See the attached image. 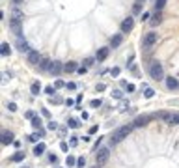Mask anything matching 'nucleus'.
Instances as JSON below:
<instances>
[{
	"label": "nucleus",
	"instance_id": "nucleus-5",
	"mask_svg": "<svg viewBox=\"0 0 179 168\" xmlns=\"http://www.w3.org/2000/svg\"><path fill=\"white\" fill-rule=\"evenodd\" d=\"M41 54L37 50H28V64H34V65H39L41 64Z\"/></svg>",
	"mask_w": 179,
	"mask_h": 168
},
{
	"label": "nucleus",
	"instance_id": "nucleus-29",
	"mask_svg": "<svg viewBox=\"0 0 179 168\" xmlns=\"http://www.w3.org/2000/svg\"><path fill=\"white\" fill-rule=\"evenodd\" d=\"M64 86H67V84H64L62 79H56L54 80V88H64Z\"/></svg>",
	"mask_w": 179,
	"mask_h": 168
},
{
	"label": "nucleus",
	"instance_id": "nucleus-13",
	"mask_svg": "<svg viewBox=\"0 0 179 168\" xmlns=\"http://www.w3.org/2000/svg\"><path fill=\"white\" fill-rule=\"evenodd\" d=\"M11 30L15 32L17 38H23V30H21V21H11Z\"/></svg>",
	"mask_w": 179,
	"mask_h": 168
},
{
	"label": "nucleus",
	"instance_id": "nucleus-10",
	"mask_svg": "<svg viewBox=\"0 0 179 168\" xmlns=\"http://www.w3.org/2000/svg\"><path fill=\"white\" fill-rule=\"evenodd\" d=\"M62 71H65V65L62 62H52V67H50V73L52 75H60Z\"/></svg>",
	"mask_w": 179,
	"mask_h": 168
},
{
	"label": "nucleus",
	"instance_id": "nucleus-36",
	"mask_svg": "<svg viewBox=\"0 0 179 168\" xmlns=\"http://www.w3.org/2000/svg\"><path fill=\"white\" fill-rule=\"evenodd\" d=\"M76 164H79V168H84V164H86V159H84V157H80V159L76 161Z\"/></svg>",
	"mask_w": 179,
	"mask_h": 168
},
{
	"label": "nucleus",
	"instance_id": "nucleus-16",
	"mask_svg": "<svg viewBox=\"0 0 179 168\" xmlns=\"http://www.w3.org/2000/svg\"><path fill=\"white\" fill-rule=\"evenodd\" d=\"M13 142V133L11 131H2V144H11Z\"/></svg>",
	"mask_w": 179,
	"mask_h": 168
},
{
	"label": "nucleus",
	"instance_id": "nucleus-31",
	"mask_svg": "<svg viewBox=\"0 0 179 168\" xmlns=\"http://www.w3.org/2000/svg\"><path fill=\"white\" fill-rule=\"evenodd\" d=\"M65 164H67V166H75V157H73V155H69L67 159H65Z\"/></svg>",
	"mask_w": 179,
	"mask_h": 168
},
{
	"label": "nucleus",
	"instance_id": "nucleus-1",
	"mask_svg": "<svg viewBox=\"0 0 179 168\" xmlns=\"http://www.w3.org/2000/svg\"><path fill=\"white\" fill-rule=\"evenodd\" d=\"M132 129H134V125H125V127H120V129H116L114 135H112V144H117L120 140H123Z\"/></svg>",
	"mask_w": 179,
	"mask_h": 168
},
{
	"label": "nucleus",
	"instance_id": "nucleus-47",
	"mask_svg": "<svg viewBox=\"0 0 179 168\" xmlns=\"http://www.w3.org/2000/svg\"><path fill=\"white\" fill-rule=\"evenodd\" d=\"M93 133H97V125H93V127L90 129V135H93Z\"/></svg>",
	"mask_w": 179,
	"mask_h": 168
},
{
	"label": "nucleus",
	"instance_id": "nucleus-18",
	"mask_svg": "<svg viewBox=\"0 0 179 168\" xmlns=\"http://www.w3.org/2000/svg\"><path fill=\"white\" fill-rule=\"evenodd\" d=\"M75 71H79V64L76 62H67L65 64V73H75Z\"/></svg>",
	"mask_w": 179,
	"mask_h": 168
},
{
	"label": "nucleus",
	"instance_id": "nucleus-4",
	"mask_svg": "<svg viewBox=\"0 0 179 168\" xmlns=\"http://www.w3.org/2000/svg\"><path fill=\"white\" fill-rule=\"evenodd\" d=\"M155 41H157V34L155 32H149V34H146L142 45H144V49H151L153 45H155Z\"/></svg>",
	"mask_w": 179,
	"mask_h": 168
},
{
	"label": "nucleus",
	"instance_id": "nucleus-34",
	"mask_svg": "<svg viewBox=\"0 0 179 168\" xmlns=\"http://www.w3.org/2000/svg\"><path fill=\"white\" fill-rule=\"evenodd\" d=\"M32 125L35 127V129H39V127H41V120H39V118H34V120H32Z\"/></svg>",
	"mask_w": 179,
	"mask_h": 168
},
{
	"label": "nucleus",
	"instance_id": "nucleus-41",
	"mask_svg": "<svg viewBox=\"0 0 179 168\" xmlns=\"http://www.w3.org/2000/svg\"><path fill=\"white\" fill-rule=\"evenodd\" d=\"M8 110L15 112V110H17V105H15V103H9V105H8Z\"/></svg>",
	"mask_w": 179,
	"mask_h": 168
},
{
	"label": "nucleus",
	"instance_id": "nucleus-32",
	"mask_svg": "<svg viewBox=\"0 0 179 168\" xmlns=\"http://www.w3.org/2000/svg\"><path fill=\"white\" fill-rule=\"evenodd\" d=\"M76 144H79V138H76V136H71V138H69V146L76 147Z\"/></svg>",
	"mask_w": 179,
	"mask_h": 168
},
{
	"label": "nucleus",
	"instance_id": "nucleus-24",
	"mask_svg": "<svg viewBox=\"0 0 179 168\" xmlns=\"http://www.w3.org/2000/svg\"><path fill=\"white\" fill-rule=\"evenodd\" d=\"M67 125L71 127V129H76V127L80 125V121H79V120H75V118H71V120L67 121Z\"/></svg>",
	"mask_w": 179,
	"mask_h": 168
},
{
	"label": "nucleus",
	"instance_id": "nucleus-37",
	"mask_svg": "<svg viewBox=\"0 0 179 168\" xmlns=\"http://www.w3.org/2000/svg\"><path fill=\"white\" fill-rule=\"evenodd\" d=\"M110 73H112V77H117V75H120V67H112Z\"/></svg>",
	"mask_w": 179,
	"mask_h": 168
},
{
	"label": "nucleus",
	"instance_id": "nucleus-20",
	"mask_svg": "<svg viewBox=\"0 0 179 168\" xmlns=\"http://www.w3.org/2000/svg\"><path fill=\"white\" fill-rule=\"evenodd\" d=\"M39 91H41V82H39V80H34V82H32V94L37 95Z\"/></svg>",
	"mask_w": 179,
	"mask_h": 168
},
{
	"label": "nucleus",
	"instance_id": "nucleus-8",
	"mask_svg": "<svg viewBox=\"0 0 179 168\" xmlns=\"http://www.w3.org/2000/svg\"><path fill=\"white\" fill-rule=\"evenodd\" d=\"M15 49L21 50V52H26V50H28V43L24 41V38H17V41H15Z\"/></svg>",
	"mask_w": 179,
	"mask_h": 168
},
{
	"label": "nucleus",
	"instance_id": "nucleus-12",
	"mask_svg": "<svg viewBox=\"0 0 179 168\" xmlns=\"http://www.w3.org/2000/svg\"><path fill=\"white\" fill-rule=\"evenodd\" d=\"M108 52H110V49L103 47V49H99V52H97V56H95V58L99 60V62H105V60L108 58Z\"/></svg>",
	"mask_w": 179,
	"mask_h": 168
},
{
	"label": "nucleus",
	"instance_id": "nucleus-28",
	"mask_svg": "<svg viewBox=\"0 0 179 168\" xmlns=\"http://www.w3.org/2000/svg\"><path fill=\"white\" fill-rule=\"evenodd\" d=\"M39 136H41L39 133H34V135H30V136H28V140H30V142H34V144H35V142L39 140Z\"/></svg>",
	"mask_w": 179,
	"mask_h": 168
},
{
	"label": "nucleus",
	"instance_id": "nucleus-49",
	"mask_svg": "<svg viewBox=\"0 0 179 168\" xmlns=\"http://www.w3.org/2000/svg\"><path fill=\"white\" fill-rule=\"evenodd\" d=\"M90 168H99V164H97V166H90Z\"/></svg>",
	"mask_w": 179,
	"mask_h": 168
},
{
	"label": "nucleus",
	"instance_id": "nucleus-22",
	"mask_svg": "<svg viewBox=\"0 0 179 168\" xmlns=\"http://www.w3.org/2000/svg\"><path fill=\"white\" fill-rule=\"evenodd\" d=\"M164 4H166V0H155V11H162Z\"/></svg>",
	"mask_w": 179,
	"mask_h": 168
},
{
	"label": "nucleus",
	"instance_id": "nucleus-33",
	"mask_svg": "<svg viewBox=\"0 0 179 168\" xmlns=\"http://www.w3.org/2000/svg\"><path fill=\"white\" fill-rule=\"evenodd\" d=\"M54 90H56L54 86H45V94H47V95H52V94H54Z\"/></svg>",
	"mask_w": 179,
	"mask_h": 168
},
{
	"label": "nucleus",
	"instance_id": "nucleus-23",
	"mask_svg": "<svg viewBox=\"0 0 179 168\" xmlns=\"http://www.w3.org/2000/svg\"><path fill=\"white\" fill-rule=\"evenodd\" d=\"M45 151V144H35V147H34V153L35 155H41Z\"/></svg>",
	"mask_w": 179,
	"mask_h": 168
},
{
	"label": "nucleus",
	"instance_id": "nucleus-17",
	"mask_svg": "<svg viewBox=\"0 0 179 168\" xmlns=\"http://www.w3.org/2000/svg\"><path fill=\"white\" fill-rule=\"evenodd\" d=\"M39 67H41L43 71H49V73H50V67H52V60L43 58V60H41V64H39Z\"/></svg>",
	"mask_w": 179,
	"mask_h": 168
},
{
	"label": "nucleus",
	"instance_id": "nucleus-6",
	"mask_svg": "<svg viewBox=\"0 0 179 168\" xmlns=\"http://www.w3.org/2000/svg\"><path fill=\"white\" fill-rule=\"evenodd\" d=\"M153 120V116H149V114H142V116H138V118L134 120V127H142V125H146V123H149V121Z\"/></svg>",
	"mask_w": 179,
	"mask_h": 168
},
{
	"label": "nucleus",
	"instance_id": "nucleus-21",
	"mask_svg": "<svg viewBox=\"0 0 179 168\" xmlns=\"http://www.w3.org/2000/svg\"><path fill=\"white\" fill-rule=\"evenodd\" d=\"M9 52H11V50H9V45L8 43L0 45V54H2V56H9Z\"/></svg>",
	"mask_w": 179,
	"mask_h": 168
},
{
	"label": "nucleus",
	"instance_id": "nucleus-40",
	"mask_svg": "<svg viewBox=\"0 0 179 168\" xmlns=\"http://www.w3.org/2000/svg\"><path fill=\"white\" fill-rule=\"evenodd\" d=\"M125 88H127V91H129V94H131V91H134L136 88H134V84H125Z\"/></svg>",
	"mask_w": 179,
	"mask_h": 168
},
{
	"label": "nucleus",
	"instance_id": "nucleus-14",
	"mask_svg": "<svg viewBox=\"0 0 179 168\" xmlns=\"http://www.w3.org/2000/svg\"><path fill=\"white\" fill-rule=\"evenodd\" d=\"M166 123H170V125H179V112H170Z\"/></svg>",
	"mask_w": 179,
	"mask_h": 168
},
{
	"label": "nucleus",
	"instance_id": "nucleus-43",
	"mask_svg": "<svg viewBox=\"0 0 179 168\" xmlns=\"http://www.w3.org/2000/svg\"><path fill=\"white\" fill-rule=\"evenodd\" d=\"M60 147H62V151H67V147H69V144H65V142H62V144H60Z\"/></svg>",
	"mask_w": 179,
	"mask_h": 168
},
{
	"label": "nucleus",
	"instance_id": "nucleus-26",
	"mask_svg": "<svg viewBox=\"0 0 179 168\" xmlns=\"http://www.w3.org/2000/svg\"><path fill=\"white\" fill-rule=\"evenodd\" d=\"M140 11H142V4H140V2H136L134 6H132V13H134V15H138Z\"/></svg>",
	"mask_w": 179,
	"mask_h": 168
},
{
	"label": "nucleus",
	"instance_id": "nucleus-48",
	"mask_svg": "<svg viewBox=\"0 0 179 168\" xmlns=\"http://www.w3.org/2000/svg\"><path fill=\"white\" fill-rule=\"evenodd\" d=\"M23 2V0H13V4H21Z\"/></svg>",
	"mask_w": 179,
	"mask_h": 168
},
{
	"label": "nucleus",
	"instance_id": "nucleus-38",
	"mask_svg": "<svg viewBox=\"0 0 179 168\" xmlns=\"http://www.w3.org/2000/svg\"><path fill=\"white\" fill-rule=\"evenodd\" d=\"M103 105V101L101 99H95V101H91V106H101Z\"/></svg>",
	"mask_w": 179,
	"mask_h": 168
},
{
	"label": "nucleus",
	"instance_id": "nucleus-35",
	"mask_svg": "<svg viewBox=\"0 0 179 168\" xmlns=\"http://www.w3.org/2000/svg\"><path fill=\"white\" fill-rule=\"evenodd\" d=\"M121 95H123V94H121L120 90H114V91H112V97H116V99H121Z\"/></svg>",
	"mask_w": 179,
	"mask_h": 168
},
{
	"label": "nucleus",
	"instance_id": "nucleus-42",
	"mask_svg": "<svg viewBox=\"0 0 179 168\" xmlns=\"http://www.w3.org/2000/svg\"><path fill=\"white\" fill-rule=\"evenodd\" d=\"M26 118H28V120H34V118H35V114H34L32 110H28V112H26Z\"/></svg>",
	"mask_w": 179,
	"mask_h": 168
},
{
	"label": "nucleus",
	"instance_id": "nucleus-19",
	"mask_svg": "<svg viewBox=\"0 0 179 168\" xmlns=\"http://www.w3.org/2000/svg\"><path fill=\"white\" fill-rule=\"evenodd\" d=\"M166 86H168L170 90H177V88H179V82H177L173 77H168V79H166Z\"/></svg>",
	"mask_w": 179,
	"mask_h": 168
},
{
	"label": "nucleus",
	"instance_id": "nucleus-2",
	"mask_svg": "<svg viewBox=\"0 0 179 168\" xmlns=\"http://www.w3.org/2000/svg\"><path fill=\"white\" fill-rule=\"evenodd\" d=\"M149 77L153 80H162L164 79V69L158 62H151L149 64Z\"/></svg>",
	"mask_w": 179,
	"mask_h": 168
},
{
	"label": "nucleus",
	"instance_id": "nucleus-39",
	"mask_svg": "<svg viewBox=\"0 0 179 168\" xmlns=\"http://www.w3.org/2000/svg\"><path fill=\"white\" fill-rule=\"evenodd\" d=\"M105 88H106V86H105L103 82H99V84H97V86H95V90H97V91H103Z\"/></svg>",
	"mask_w": 179,
	"mask_h": 168
},
{
	"label": "nucleus",
	"instance_id": "nucleus-46",
	"mask_svg": "<svg viewBox=\"0 0 179 168\" xmlns=\"http://www.w3.org/2000/svg\"><path fill=\"white\" fill-rule=\"evenodd\" d=\"M56 127H58V125H56L54 121H50V123H49V129H56Z\"/></svg>",
	"mask_w": 179,
	"mask_h": 168
},
{
	"label": "nucleus",
	"instance_id": "nucleus-45",
	"mask_svg": "<svg viewBox=\"0 0 179 168\" xmlns=\"http://www.w3.org/2000/svg\"><path fill=\"white\" fill-rule=\"evenodd\" d=\"M75 88H76L75 82H69V84H67V90H75Z\"/></svg>",
	"mask_w": 179,
	"mask_h": 168
},
{
	"label": "nucleus",
	"instance_id": "nucleus-3",
	"mask_svg": "<svg viewBox=\"0 0 179 168\" xmlns=\"http://www.w3.org/2000/svg\"><path fill=\"white\" fill-rule=\"evenodd\" d=\"M108 157H110V151H108V147H99L97 150V164H105L106 161H108Z\"/></svg>",
	"mask_w": 179,
	"mask_h": 168
},
{
	"label": "nucleus",
	"instance_id": "nucleus-15",
	"mask_svg": "<svg viewBox=\"0 0 179 168\" xmlns=\"http://www.w3.org/2000/svg\"><path fill=\"white\" fill-rule=\"evenodd\" d=\"M121 41H123V35H121V34H116L114 38L110 39V47H112V49L120 47V45H121Z\"/></svg>",
	"mask_w": 179,
	"mask_h": 168
},
{
	"label": "nucleus",
	"instance_id": "nucleus-11",
	"mask_svg": "<svg viewBox=\"0 0 179 168\" xmlns=\"http://www.w3.org/2000/svg\"><path fill=\"white\" fill-rule=\"evenodd\" d=\"M23 19H24V13L19 8H13L11 9V21H21L23 23Z\"/></svg>",
	"mask_w": 179,
	"mask_h": 168
},
{
	"label": "nucleus",
	"instance_id": "nucleus-7",
	"mask_svg": "<svg viewBox=\"0 0 179 168\" xmlns=\"http://www.w3.org/2000/svg\"><path fill=\"white\" fill-rule=\"evenodd\" d=\"M132 28H134V19H132V17L125 19V21L121 23V32H123V34H129Z\"/></svg>",
	"mask_w": 179,
	"mask_h": 168
},
{
	"label": "nucleus",
	"instance_id": "nucleus-25",
	"mask_svg": "<svg viewBox=\"0 0 179 168\" xmlns=\"http://www.w3.org/2000/svg\"><path fill=\"white\" fill-rule=\"evenodd\" d=\"M23 159H24V153H21V151H19V153H15V155L11 157V161H13V162H21Z\"/></svg>",
	"mask_w": 179,
	"mask_h": 168
},
{
	"label": "nucleus",
	"instance_id": "nucleus-44",
	"mask_svg": "<svg viewBox=\"0 0 179 168\" xmlns=\"http://www.w3.org/2000/svg\"><path fill=\"white\" fill-rule=\"evenodd\" d=\"M8 80H9V73H4V79H2V82H4V84H6V82H8Z\"/></svg>",
	"mask_w": 179,
	"mask_h": 168
},
{
	"label": "nucleus",
	"instance_id": "nucleus-27",
	"mask_svg": "<svg viewBox=\"0 0 179 168\" xmlns=\"http://www.w3.org/2000/svg\"><path fill=\"white\" fill-rule=\"evenodd\" d=\"M95 60H97V58H91V56H90V58H86V60H84V62H82V64H84V65H82V67H90V65H91V64H93V62H95Z\"/></svg>",
	"mask_w": 179,
	"mask_h": 168
},
{
	"label": "nucleus",
	"instance_id": "nucleus-30",
	"mask_svg": "<svg viewBox=\"0 0 179 168\" xmlns=\"http://www.w3.org/2000/svg\"><path fill=\"white\" fill-rule=\"evenodd\" d=\"M144 95H146L147 99H149V97H153V95H155V91H153L151 88H146V90H144Z\"/></svg>",
	"mask_w": 179,
	"mask_h": 168
},
{
	"label": "nucleus",
	"instance_id": "nucleus-9",
	"mask_svg": "<svg viewBox=\"0 0 179 168\" xmlns=\"http://www.w3.org/2000/svg\"><path fill=\"white\" fill-rule=\"evenodd\" d=\"M162 23V11H155L151 15V21H149V24L151 26H158V24Z\"/></svg>",
	"mask_w": 179,
	"mask_h": 168
}]
</instances>
